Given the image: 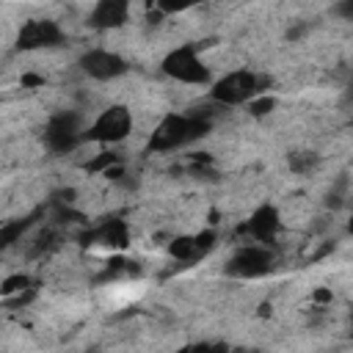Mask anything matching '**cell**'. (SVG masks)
<instances>
[{
    "label": "cell",
    "instance_id": "e0dca14e",
    "mask_svg": "<svg viewBox=\"0 0 353 353\" xmlns=\"http://www.w3.org/2000/svg\"><path fill=\"white\" fill-rule=\"evenodd\" d=\"M320 157L314 152H298V154H290V168L295 174H309L312 168H317Z\"/></svg>",
    "mask_w": 353,
    "mask_h": 353
},
{
    "label": "cell",
    "instance_id": "7402d4cb",
    "mask_svg": "<svg viewBox=\"0 0 353 353\" xmlns=\"http://www.w3.org/2000/svg\"><path fill=\"white\" fill-rule=\"evenodd\" d=\"M19 83H22L25 88H36V85H44L47 80H44V74H36V72H25V74L19 77Z\"/></svg>",
    "mask_w": 353,
    "mask_h": 353
},
{
    "label": "cell",
    "instance_id": "8fae6325",
    "mask_svg": "<svg viewBox=\"0 0 353 353\" xmlns=\"http://www.w3.org/2000/svg\"><path fill=\"white\" fill-rule=\"evenodd\" d=\"M245 232L254 240H259V243H273L276 234L281 232V215H279V210L273 204H259L254 210V215L248 218Z\"/></svg>",
    "mask_w": 353,
    "mask_h": 353
},
{
    "label": "cell",
    "instance_id": "277c9868",
    "mask_svg": "<svg viewBox=\"0 0 353 353\" xmlns=\"http://www.w3.org/2000/svg\"><path fill=\"white\" fill-rule=\"evenodd\" d=\"M132 130V113L124 105H110L105 108L88 130H83V141H97V143H119L130 135Z\"/></svg>",
    "mask_w": 353,
    "mask_h": 353
},
{
    "label": "cell",
    "instance_id": "7c38bea8",
    "mask_svg": "<svg viewBox=\"0 0 353 353\" xmlns=\"http://www.w3.org/2000/svg\"><path fill=\"white\" fill-rule=\"evenodd\" d=\"M41 212H44V210L39 207V210H33V212L25 215V218H14V221L3 223V226H0V251L8 248V245H14V243H17V240H19V237H22V234L41 218Z\"/></svg>",
    "mask_w": 353,
    "mask_h": 353
},
{
    "label": "cell",
    "instance_id": "ac0fdd59",
    "mask_svg": "<svg viewBox=\"0 0 353 353\" xmlns=\"http://www.w3.org/2000/svg\"><path fill=\"white\" fill-rule=\"evenodd\" d=\"M28 290H30V276H25V273H14V276L3 279V284H0V295L28 292Z\"/></svg>",
    "mask_w": 353,
    "mask_h": 353
},
{
    "label": "cell",
    "instance_id": "d6986e66",
    "mask_svg": "<svg viewBox=\"0 0 353 353\" xmlns=\"http://www.w3.org/2000/svg\"><path fill=\"white\" fill-rule=\"evenodd\" d=\"M58 245V232L55 229H44L39 237H36V245L30 248V256H41L47 251H52Z\"/></svg>",
    "mask_w": 353,
    "mask_h": 353
},
{
    "label": "cell",
    "instance_id": "2e32d148",
    "mask_svg": "<svg viewBox=\"0 0 353 353\" xmlns=\"http://www.w3.org/2000/svg\"><path fill=\"white\" fill-rule=\"evenodd\" d=\"M176 353H243V350H234L226 342H196V345L179 347Z\"/></svg>",
    "mask_w": 353,
    "mask_h": 353
},
{
    "label": "cell",
    "instance_id": "4fadbf2b",
    "mask_svg": "<svg viewBox=\"0 0 353 353\" xmlns=\"http://www.w3.org/2000/svg\"><path fill=\"white\" fill-rule=\"evenodd\" d=\"M168 254H171L174 259H179V262H196V259H201L199 251H196V240L188 237V234L174 237V240L168 243Z\"/></svg>",
    "mask_w": 353,
    "mask_h": 353
},
{
    "label": "cell",
    "instance_id": "44dd1931",
    "mask_svg": "<svg viewBox=\"0 0 353 353\" xmlns=\"http://www.w3.org/2000/svg\"><path fill=\"white\" fill-rule=\"evenodd\" d=\"M193 240H196V251H199V256H204V254H210V251H212V245H215V240H218V237H215V232H212V229H204V232H199Z\"/></svg>",
    "mask_w": 353,
    "mask_h": 353
},
{
    "label": "cell",
    "instance_id": "5b68a950",
    "mask_svg": "<svg viewBox=\"0 0 353 353\" xmlns=\"http://www.w3.org/2000/svg\"><path fill=\"white\" fill-rule=\"evenodd\" d=\"M77 143H83V130H80V116L74 110H58L50 116L44 127V146L52 154H69Z\"/></svg>",
    "mask_w": 353,
    "mask_h": 353
},
{
    "label": "cell",
    "instance_id": "9c48e42d",
    "mask_svg": "<svg viewBox=\"0 0 353 353\" xmlns=\"http://www.w3.org/2000/svg\"><path fill=\"white\" fill-rule=\"evenodd\" d=\"M80 243L83 245H105V248H127L130 243V234H127V223L121 218H105L99 226L88 229L80 234Z\"/></svg>",
    "mask_w": 353,
    "mask_h": 353
},
{
    "label": "cell",
    "instance_id": "8992f818",
    "mask_svg": "<svg viewBox=\"0 0 353 353\" xmlns=\"http://www.w3.org/2000/svg\"><path fill=\"white\" fill-rule=\"evenodd\" d=\"M63 41H66V33L61 30L58 22H52V19H28L17 33L14 47L22 50V52H30V50L61 47Z\"/></svg>",
    "mask_w": 353,
    "mask_h": 353
},
{
    "label": "cell",
    "instance_id": "ba28073f",
    "mask_svg": "<svg viewBox=\"0 0 353 353\" xmlns=\"http://www.w3.org/2000/svg\"><path fill=\"white\" fill-rule=\"evenodd\" d=\"M80 69L88 74V77H94V80H116V77H121L130 66H127V61L119 55V52H110V50H85L83 55H80Z\"/></svg>",
    "mask_w": 353,
    "mask_h": 353
},
{
    "label": "cell",
    "instance_id": "5bb4252c",
    "mask_svg": "<svg viewBox=\"0 0 353 353\" xmlns=\"http://www.w3.org/2000/svg\"><path fill=\"white\" fill-rule=\"evenodd\" d=\"M138 273H141L138 262L113 259V262H108V268H105V273L99 276V281H110V279H119V276H138Z\"/></svg>",
    "mask_w": 353,
    "mask_h": 353
},
{
    "label": "cell",
    "instance_id": "6da1fadb",
    "mask_svg": "<svg viewBox=\"0 0 353 353\" xmlns=\"http://www.w3.org/2000/svg\"><path fill=\"white\" fill-rule=\"evenodd\" d=\"M212 130V116L204 110L193 113H168L149 138V152H174L182 149L199 138H204Z\"/></svg>",
    "mask_w": 353,
    "mask_h": 353
},
{
    "label": "cell",
    "instance_id": "30bf717a",
    "mask_svg": "<svg viewBox=\"0 0 353 353\" xmlns=\"http://www.w3.org/2000/svg\"><path fill=\"white\" fill-rule=\"evenodd\" d=\"M130 6L124 0H99L88 14V28L94 30H116L127 22Z\"/></svg>",
    "mask_w": 353,
    "mask_h": 353
},
{
    "label": "cell",
    "instance_id": "ffe728a7",
    "mask_svg": "<svg viewBox=\"0 0 353 353\" xmlns=\"http://www.w3.org/2000/svg\"><path fill=\"white\" fill-rule=\"evenodd\" d=\"M273 108H276V99H273V97H265V94H262V97H254V99L248 102V113L256 116V119H259V116H268Z\"/></svg>",
    "mask_w": 353,
    "mask_h": 353
},
{
    "label": "cell",
    "instance_id": "603a6c76",
    "mask_svg": "<svg viewBox=\"0 0 353 353\" xmlns=\"http://www.w3.org/2000/svg\"><path fill=\"white\" fill-rule=\"evenodd\" d=\"M312 301H314L317 306H325V303H331V301H334V295H331V290H328V287H320V290H314V292H312Z\"/></svg>",
    "mask_w": 353,
    "mask_h": 353
},
{
    "label": "cell",
    "instance_id": "7a4b0ae2",
    "mask_svg": "<svg viewBox=\"0 0 353 353\" xmlns=\"http://www.w3.org/2000/svg\"><path fill=\"white\" fill-rule=\"evenodd\" d=\"M270 83H273L270 74H256V72H248V69H237V72H229L226 77H221L212 85L210 99L221 108L248 105L254 97H262Z\"/></svg>",
    "mask_w": 353,
    "mask_h": 353
},
{
    "label": "cell",
    "instance_id": "9a60e30c",
    "mask_svg": "<svg viewBox=\"0 0 353 353\" xmlns=\"http://www.w3.org/2000/svg\"><path fill=\"white\" fill-rule=\"evenodd\" d=\"M119 163H121V157H119L116 152H99L94 160L85 163V171H88V174H105L108 168H113V165H119Z\"/></svg>",
    "mask_w": 353,
    "mask_h": 353
},
{
    "label": "cell",
    "instance_id": "3957f363",
    "mask_svg": "<svg viewBox=\"0 0 353 353\" xmlns=\"http://www.w3.org/2000/svg\"><path fill=\"white\" fill-rule=\"evenodd\" d=\"M160 69L171 80H179V83H188V85H207L210 83V69L204 66V61L199 58L193 44H182V47L171 50L160 61Z\"/></svg>",
    "mask_w": 353,
    "mask_h": 353
},
{
    "label": "cell",
    "instance_id": "52a82bcc",
    "mask_svg": "<svg viewBox=\"0 0 353 353\" xmlns=\"http://www.w3.org/2000/svg\"><path fill=\"white\" fill-rule=\"evenodd\" d=\"M223 270L234 279H259L273 270V251L265 245H245L226 262Z\"/></svg>",
    "mask_w": 353,
    "mask_h": 353
}]
</instances>
